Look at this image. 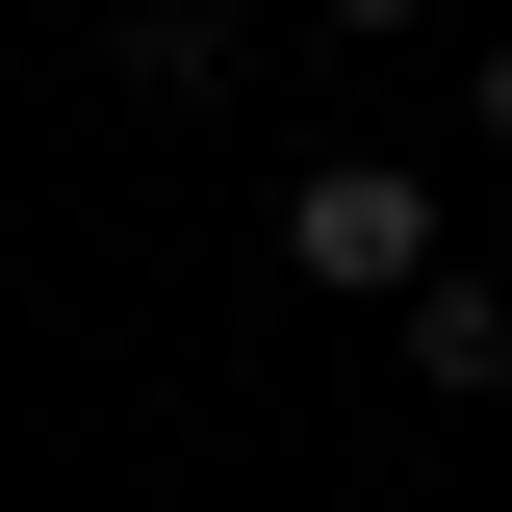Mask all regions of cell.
Returning <instances> with one entry per match:
<instances>
[{
  "instance_id": "3957f363",
  "label": "cell",
  "mask_w": 512,
  "mask_h": 512,
  "mask_svg": "<svg viewBox=\"0 0 512 512\" xmlns=\"http://www.w3.org/2000/svg\"><path fill=\"white\" fill-rule=\"evenodd\" d=\"M103 52H128V103H231V0H128Z\"/></svg>"
},
{
  "instance_id": "6da1fadb",
  "label": "cell",
  "mask_w": 512,
  "mask_h": 512,
  "mask_svg": "<svg viewBox=\"0 0 512 512\" xmlns=\"http://www.w3.org/2000/svg\"><path fill=\"white\" fill-rule=\"evenodd\" d=\"M282 282L410 308V282H436V180H410V154H308V180H282Z\"/></svg>"
},
{
  "instance_id": "7a4b0ae2",
  "label": "cell",
  "mask_w": 512,
  "mask_h": 512,
  "mask_svg": "<svg viewBox=\"0 0 512 512\" xmlns=\"http://www.w3.org/2000/svg\"><path fill=\"white\" fill-rule=\"evenodd\" d=\"M384 333H410V384H461V410L512 384V282H487V256H436V282H410Z\"/></svg>"
},
{
  "instance_id": "5b68a950",
  "label": "cell",
  "mask_w": 512,
  "mask_h": 512,
  "mask_svg": "<svg viewBox=\"0 0 512 512\" xmlns=\"http://www.w3.org/2000/svg\"><path fill=\"white\" fill-rule=\"evenodd\" d=\"M461 103H487V154H512V26H487V52H461Z\"/></svg>"
},
{
  "instance_id": "277c9868",
  "label": "cell",
  "mask_w": 512,
  "mask_h": 512,
  "mask_svg": "<svg viewBox=\"0 0 512 512\" xmlns=\"http://www.w3.org/2000/svg\"><path fill=\"white\" fill-rule=\"evenodd\" d=\"M308 26H333V52H410V26H461V0H308Z\"/></svg>"
}]
</instances>
